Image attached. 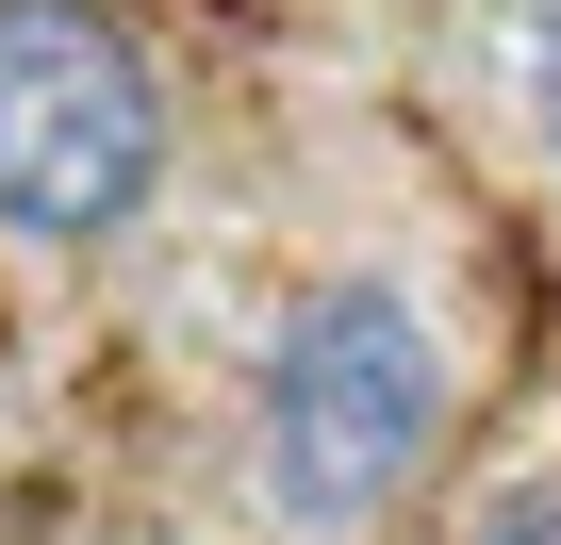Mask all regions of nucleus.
<instances>
[{
    "label": "nucleus",
    "instance_id": "1",
    "mask_svg": "<svg viewBox=\"0 0 561 545\" xmlns=\"http://www.w3.org/2000/svg\"><path fill=\"white\" fill-rule=\"evenodd\" d=\"M446 446V331L430 298L397 282H314L264 348V413H248V463L280 496L298 545H364Z\"/></svg>",
    "mask_w": 561,
    "mask_h": 545
},
{
    "label": "nucleus",
    "instance_id": "2",
    "mask_svg": "<svg viewBox=\"0 0 561 545\" xmlns=\"http://www.w3.org/2000/svg\"><path fill=\"white\" fill-rule=\"evenodd\" d=\"M165 198V83L100 0H0V231L116 248Z\"/></svg>",
    "mask_w": 561,
    "mask_h": 545
},
{
    "label": "nucleus",
    "instance_id": "3",
    "mask_svg": "<svg viewBox=\"0 0 561 545\" xmlns=\"http://www.w3.org/2000/svg\"><path fill=\"white\" fill-rule=\"evenodd\" d=\"M512 100H528V149L561 166V0H512Z\"/></svg>",
    "mask_w": 561,
    "mask_h": 545
},
{
    "label": "nucleus",
    "instance_id": "4",
    "mask_svg": "<svg viewBox=\"0 0 561 545\" xmlns=\"http://www.w3.org/2000/svg\"><path fill=\"white\" fill-rule=\"evenodd\" d=\"M495 545H545V496H528V512H512V529H495Z\"/></svg>",
    "mask_w": 561,
    "mask_h": 545
}]
</instances>
